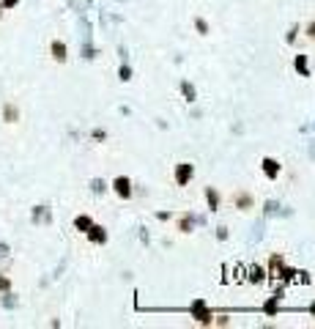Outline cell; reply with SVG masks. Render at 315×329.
<instances>
[{
	"instance_id": "cell-5",
	"label": "cell",
	"mask_w": 315,
	"mask_h": 329,
	"mask_svg": "<svg viewBox=\"0 0 315 329\" xmlns=\"http://www.w3.org/2000/svg\"><path fill=\"white\" fill-rule=\"evenodd\" d=\"M85 233L91 236V241H104V231H102V228H99V225H91Z\"/></svg>"
},
{
	"instance_id": "cell-2",
	"label": "cell",
	"mask_w": 315,
	"mask_h": 329,
	"mask_svg": "<svg viewBox=\"0 0 315 329\" xmlns=\"http://www.w3.org/2000/svg\"><path fill=\"white\" fill-rule=\"evenodd\" d=\"M112 187H115V192H118V195H121V198H132V181H129V178H115V181H112Z\"/></svg>"
},
{
	"instance_id": "cell-7",
	"label": "cell",
	"mask_w": 315,
	"mask_h": 329,
	"mask_svg": "<svg viewBox=\"0 0 315 329\" xmlns=\"http://www.w3.org/2000/svg\"><path fill=\"white\" fill-rule=\"evenodd\" d=\"M206 198H209V203H211V209H217V201H219V195L214 189H206Z\"/></svg>"
},
{
	"instance_id": "cell-3",
	"label": "cell",
	"mask_w": 315,
	"mask_h": 329,
	"mask_svg": "<svg viewBox=\"0 0 315 329\" xmlns=\"http://www.w3.org/2000/svg\"><path fill=\"white\" fill-rule=\"evenodd\" d=\"M263 173H266L269 178H277V176H280V162L272 159V157H266V159H263Z\"/></svg>"
},
{
	"instance_id": "cell-6",
	"label": "cell",
	"mask_w": 315,
	"mask_h": 329,
	"mask_svg": "<svg viewBox=\"0 0 315 329\" xmlns=\"http://www.w3.org/2000/svg\"><path fill=\"white\" fill-rule=\"evenodd\" d=\"M91 225H93V222L88 220V217H77V228H80V231H88Z\"/></svg>"
},
{
	"instance_id": "cell-12",
	"label": "cell",
	"mask_w": 315,
	"mask_h": 329,
	"mask_svg": "<svg viewBox=\"0 0 315 329\" xmlns=\"http://www.w3.org/2000/svg\"><path fill=\"white\" fill-rule=\"evenodd\" d=\"M307 36H310V39L315 41V22H310V25H307Z\"/></svg>"
},
{
	"instance_id": "cell-1",
	"label": "cell",
	"mask_w": 315,
	"mask_h": 329,
	"mask_svg": "<svg viewBox=\"0 0 315 329\" xmlns=\"http://www.w3.org/2000/svg\"><path fill=\"white\" fill-rule=\"evenodd\" d=\"M192 176H195V167L189 165V162H178V165H175V184H178V187H186V184L192 181Z\"/></svg>"
},
{
	"instance_id": "cell-8",
	"label": "cell",
	"mask_w": 315,
	"mask_h": 329,
	"mask_svg": "<svg viewBox=\"0 0 315 329\" xmlns=\"http://www.w3.org/2000/svg\"><path fill=\"white\" fill-rule=\"evenodd\" d=\"M296 69H299L301 74H307V60L304 58H296Z\"/></svg>"
},
{
	"instance_id": "cell-10",
	"label": "cell",
	"mask_w": 315,
	"mask_h": 329,
	"mask_svg": "<svg viewBox=\"0 0 315 329\" xmlns=\"http://www.w3.org/2000/svg\"><path fill=\"white\" fill-rule=\"evenodd\" d=\"M9 288H11L9 277H0V291H9Z\"/></svg>"
},
{
	"instance_id": "cell-11",
	"label": "cell",
	"mask_w": 315,
	"mask_h": 329,
	"mask_svg": "<svg viewBox=\"0 0 315 329\" xmlns=\"http://www.w3.org/2000/svg\"><path fill=\"white\" fill-rule=\"evenodd\" d=\"M6 118H9V121H14V118H17V110H14V107H6Z\"/></svg>"
},
{
	"instance_id": "cell-13",
	"label": "cell",
	"mask_w": 315,
	"mask_h": 329,
	"mask_svg": "<svg viewBox=\"0 0 315 329\" xmlns=\"http://www.w3.org/2000/svg\"><path fill=\"white\" fill-rule=\"evenodd\" d=\"M17 3H20V0H3V9H14Z\"/></svg>"
},
{
	"instance_id": "cell-4",
	"label": "cell",
	"mask_w": 315,
	"mask_h": 329,
	"mask_svg": "<svg viewBox=\"0 0 315 329\" xmlns=\"http://www.w3.org/2000/svg\"><path fill=\"white\" fill-rule=\"evenodd\" d=\"M49 49H52V58L58 60V63H63V60H66V44H63V41L55 39L52 44H49Z\"/></svg>"
},
{
	"instance_id": "cell-9",
	"label": "cell",
	"mask_w": 315,
	"mask_h": 329,
	"mask_svg": "<svg viewBox=\"0 0 315 329\" xmlns=\"http://www.w3.org/2000/svg\"><path fill=\"white\" fill-rule=\"evenodd\" d=\"M249 203H252V201H249V195H244V192H241V195H238V206H241V209H247Z\"/></svg>"
}]
</instances>
